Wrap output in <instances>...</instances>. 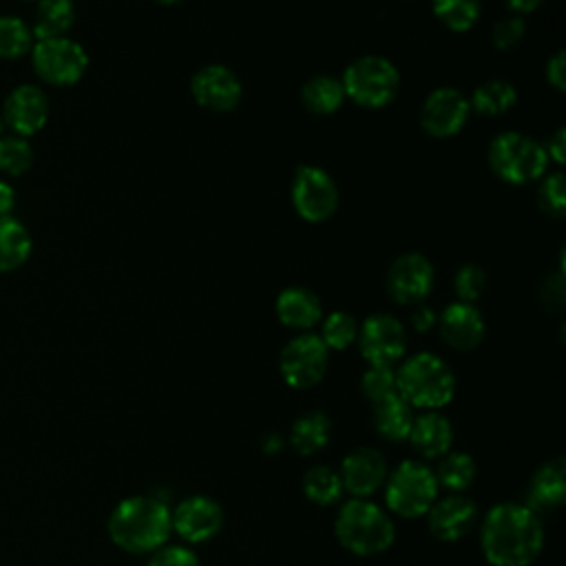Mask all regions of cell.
Listing matches in <instances>:
<instances>
[{
	"mask_svg": "<svg viewBox=\"0 0 566 566\" xmlns=\"http://www.w3.org/2000/svg\"><path fill=\"white\" fill-rule=\"evenodd\" d=\"M480 546L491 566H531L544 546V522L524 502H500L480 524Z\"/></svg>",
	"mask_w": 566,
	"mask_h": 566,
	"instance_id": "1",
	"label": "cell"
},
{
	"mask_svg": "<svg viewBox=\"0 0 566 566\" xmlns=\"http://www.w3.org/2000/svg\"><path fill=\"white\" fill-rule=\"evenodd\" d=\"M108 537L126 553H155L170 533V506L153 495H130L115 504L106 522Z\"/></svg>",
	"mask_w": 566,
	"mask_h": 566,
	"instance_id": "2",
	"label": "cell"
},
{
	"mask_svg": "<svg viewBox=\"0 0 566 566\" xmlns=\"http://www.w3.org/2000/svg\"><path fill=\"white\" fill-rule=\"evenodd\" d=\"M396 391L413 409L438 411L453 400L455 376L440 356L418 352L396 369Z\"/></svg>",
	"mask_w": 566,
	"mask_h": 566,
	"instance_id": "3",
	"label": "cell"
},
{
	"mask_svg": "<svg viewBox=\"0 0 566 566\" xmlns=\"http://www.w3.org/2000/svg\"><path fill=\"white\" fill-rule=\"evenodd\" d=\"M334 533L340 546L358 557L385 553L396 537L391 517L367 497H352L338 509Z\"/></svg>",
	"mask_w": 566,
	"mask_h": 566,
	"instance_id": "4",
	"label": "cell"
},
{
	"mask_svg": "<svg viewBox=\"0 0 566 566\" xmlns=\"http://www.w3.org/2000/svg\"><path fill=\"white\" fill-rule=\"evenodd\" d=\"M385 504L387 509L407 520L427 515L431 504L438 500V482L433 469L418 460H402L385 480Z\"/></svg>",
	"mask_w": 566,
	"mask_h": 566,
	"instance_id": "5",
	"label": "cell"
},
{
	"mask_svg": "<svg viewBox=\"0 0 566 566\" xmlns=\"http://www.w3.org/2000/svg\"><path fill=\"white\" fill-rule=\"evenodd\" d=\"M548 155L544 146L522 133H502L489 146L491 170L509 184H528L544 175Z\"/></svg>",
	"mask_w": 566,
	"mask_h": 566,
	"instance_id": "6",
	"label": "cell"
},
{
	"mask_svg": "<svg viewBox=\"0 0 566 566\" xmlns=\"http://www.w3.org/2000/svg\"><path fill=\"white\" fill-rule=\"evenodd\" d=\"M340 84L345 97L354 99L358 106L380 108L396 97L400 75L387 57L363 55L345 69Z\"/></svg>",
	"mask_w": 566,
	"mask_h": 566,
	"instance_id": "7",
	"label": "cell"
},
{
	"mask_svg": "<svg viewBox=\"0 0 566 566\" xmlns=\"http://www.w3.org/2000/svg\"><path fill=\"white\" fill-rule=\"evenodd\" d=\"M329 365V349L318 338V334H298L283 349L279 358V369L283 380L292 389H310L318 385Z\"/></svg>",
	"mask_w": 566,
	"mask_h": 566,
	"instance_id": "8",
	"label": "cell"
},
{
	"mask_svg": "<svg viewBox=\"0 0 566 566\" xmlns=\"http://www.w3.org/2000/svg\"><path fill=\"white\" fill-rule=\"evenodd\" d=\"M292 206L310 223L329 219L338 208V188L334 179L316 166H298L292 179Z\"/></svg>",
	"mask_w": 566,
	"mask_h": 566,
	"instance_id": "9",
	"label": "cell"
},
{
	"mask_svg": "<svg viewBox=\"0 0 566 566\" xmlns=\"http://www.w3.org/2000/svg\"><path fill=\"white\" fill-rule=\"evenodd\" d=\"M33 66L38 75L49 84L69 86L84 75L88 66V55L77 42L69 40L66 35L46 38L38 40V44L33 46Z\"/></svg>",
	"mask_w": 566,
	"mask_h": 566,
	"instance_id": "10",
	"label": "cell"
},
{
	"mask_svg": "<svg viewBox=\"0 0 566 566\" xmlns=\"http://www.w3.org/2000/svg\"><path fill=\"white\" fill-rule=\"evenodd\" d=\"M358 349L369 365L391 367L402 360L407 349V332L391 314H374L358 327Z\"/></svg>",
	"mask_w": 566,
	"mask_h": 566,
	"instance_id": "11",
	"label": "cell"
},
{
	"mask_svg": "<svg viewBox=\"0 0 566 566\" xmlns=\"http://www.w3.org/2000/svg\"><path fill=\"white\" fill-rule=\"evenodd\" d=\"M172 531L188 544L212 539L223 526V509L208 495H188L170 509Z\"/></svg>",
	"mask_w": 566,
	"mask_h": 566,
	"instance_id": "12",
	"label": "cell"
},
{
	"mask_svg": "<svg viewBox=\"0 0 566 566\" xmlns=\"http://www.w3.org/2000/svg\"><path fill=\"white\" fill-rule=\"evenodd\" d=\"M471 113L469 99L451 88L442 86L429 93L420 108V124L431 137H451L462 130Z\"/></svg>",
	"mask_w": 566,
	"mask_h": 566,
	"instance_id": "13",
	"label": "cell"
},
{
	"mask_svg": "<svg viewBox=\"0 0 566 566\" xmlns=\"http://www.w3.org/2000/svg\"><path fill=\"white\" fill-rule=\"evenodd\" d=\"M478 524V506L462 493L438 497L427 511V526L440 542H458L467 537Z\"/></svg>",
	"mask_w": 566,
	"mask_h": 566,
	"instance_id": "14",
	"label": "cell"
},
{
	"mask_svg": "<svg viewBox=\"0 0 566 566\" xmlns=\"http://www.w3.org/2000/svg\"><path fill=\"white\" fill-rule=\"evenodd\" d=\"M338 475L352 497H369L387 480L385 455L374 447H356L343 458Z\"/></svg>",
	"mask_w": 566,
	"mask_h": 566,
	"instance_id": "15",
	"label": "cell"
},
{
	"mask_svg": "<svg viewBox=\"0 0 566 566\" xmlns=\"http://www.w3.org/2000/svg\"><path fill=\"white\" fill-rule=\"evenodd\" d=\"M433 287L431 263L416 252L398 256L387 274V292L400 305L420 303Z\"/></svg>",
	"mask_w": 566,
	"mask_h": 566,
	"instance_id": "16",
	"label": "cell"
},
{
	"mask_svg": "<svg viewBox=\"0 0 566 566\" xmlns=\"http://www.w3.org/2000/svg\"><path fill=\"white\" fill-rule=\"evenodd\" d=\"M190 91L199 106L214 113L232 111L241 102L239 77L234 75V71L221 64H208L199 69L190 80Z\"/></svg>",
	"mask_w": 566,
	"mask_h": 566,
	"instance_id": "17",
	"label": "cell"
},
{
	"mask_svg": "<svg viewBox=\"0 0 566 566\" xmlns=\"http://www.w3.org/2000/svg\"><path fill=\"white\" fill-rule=\"evenodd\" d=\"M566 500V464L564 458H551L542 462L526 489L524 504L535 511L539 517L557 511Z\"/></svg>",
	"mask_w": 566,
	"mask_h": 566,
	"instance_id": "18",
	"label": "cell"
},
{
	"mask_svg": "<svg viewBox=\"0 0 566 566\" xmlns=\"http://www.w3.org/2000/svg\"><path fill=\"white\" fill-rule=\"evenodd\" d=\"M49 117V102L46 95L33 86V84H22L4 102V119L7 124L20 135L29 137L38 133Z\"/></svg>",
	"mask_w": 566,
	"mask_h": 566,
	"instance_id": "19",
	"label": "cell"
},
{
	"mask_svg": "<svg viewBox=\"0 0 566 566\" xmlns=\"http://www.w3.org/2000/svg\"><path fill=\"white\" fill-rule=\"evenodd\" d=\"M440 336L449 347L471 352L484 338V318L471 303L455 301L440 316Z\"/></svg>",
	"mask_w": 566,
	"mask_h": 566,
	"instance_id": "20",
	"label": "cell"
},
{
	"mask_svg": "<svg viewBox=\"0 0 566 566\" xmlns=\"http://www.w3.org/2000/svg\"><path fill=\"white\" fill-rule=\"evenodd\" d=\"M407 440L422 460H438L451 451L453 427L440 411H422L413 416Z\"/></svg>",
	"mask_w": 566,
	"mask_h": 566,
	"instance_id": "21",
	"label": "cell"
},
{
	"mask_svg": "<svg viewBox=\"0 0 566 566\" xmlns=\"http://www.w3.org/2000/svg\"><path fill=\"white\" fill-rule=\"evenodd\" d=\"M279 321L290 329H310L321 321V301L307 287H287L274 303Z\"/></svg>",
	"mask_w": 566,
	"mask_h": 566,
	"instance_id": "22",
	"label": "cell"
},
{
	"mask_svg": "<svg viewBox=\"0 0 566 566\" xmlns=\"http://www.w3.org/2000/svg\"><path fill=\"white\" fill-rule=\"evenodd\" d=\"M374 413H371V422L374 429L380 438L389 440V442H402L409 436L411 422H413V407L402 400L398 394L371 405Z\"/></svg>",
	"mask_w": 566,
	"mask_h": 566,
	"instance_id": "23",
	"label": "cell"
},
{
	"mask_svg": "<svg viewBox=\"0 0 566 566\" xmlns=\"http://www.w3.org/2000/svg\"><path fill=\"white\" fill-rule=\"evenodd\" d=\"M332 420L323 411H305L290 427V444L298 455H314L332 440Z\"/></svg>",
	"mask_w": 566,
	"mask_h": 566,
	"instance_id": "24",
	"label": "cell"
},
{
	"mask_svg": "<svg viewBox=\"0 0 566 566\" xmlns=\"http://www.w3.org/2000/svg\"><path fill=\"white\" fill-rule=\"evenodd\" d=\"M433 475L438 486H444L449 493H464L475 482L478 467L467 451H447L438 458Z\"/></svg>",
	"mask_w": 566,
	"mask_h": 566,
	"instance_id": "25",
	"label": "cell"
},
{
	"mask_svg": "<svg viewBox=\"0 0 566 566\" xmlns=\"http://www.w3.org/2000/svg\"><path fill=\"white\" fill-rule=\"evenodd\" d=\"M31 254V237L13 217H0V272L20 268Z\"/></svg>",
	"mask_w": 566,
	"mask_h": 566,
	"instance_id": "26",
	"label": "cell"
},
{
	"mask_svg": "<svg viewBox=\"0 0 566 566\" xmlns=\"http://www.w3.org/2000/svg\"><path fill=\"white\" fill-rule=\"evenodd\" d=\"M343 99H345L343 84L329 75H316L307 80L301 88V102L314 115H329L338 111Z\"/></svg>",
	"mask_w": 566,
	"mask_h": 566,
	"instance_id": "27",
	"label": "cell"
},
{
	"mask_svg": "<svg viewBox=\"0 0 566 566\" xmlns=\"http://www.w3.org/2000/svg\"><path fill=\"white\" fill-rule=\"evenodd\" d=\"M301 489L305 493V497L312 504L318 506H332L340 500L343 495V482L338 471H334L327 464H314L303 473L301 480Z\"/></svg>",
	"mask_w": 566,
	"mask_h": 566,
	"instance_id": "28",
	"label": "cell"
},
{
	"mask_svg": "<svg viewBox=\"0 0 566 566\" xmlns=\"http://www.w3.org/2000/svg\"><path fill=\"white\" fill-rule=\"evenodd\" d=\"M73 20H75V11L71 0H40L35 9L33 33L38 35V40L64 38Z\"/></svg>",
	"mask_w": 566,
	"mask_h": 566,
	"instance_id": "29",
	"label": "cell"
},
{
	"mask_svg": "<svg viewBox=\"0 0 566 566\" xmlns=\"http://www.w3.org/2000/svg\"><path fill=\"white\" fill-rule=\"evenodd\" d=\"M517 99V93H515V86L506 80H489L484 84H480L475 91H473V97H471V108H475L478 113L482 115H502L506 113Z\"/></svg>",
	"mask_w": 566,
	"mask_h": 566,
	"instance_id": "30",
	"label": "cell"
},
{
	"mask_svg": "<svg viewBox=\"0 0 566 566\" xmlns=\"http://www.w3.org/2000/svg\"><path fill=\"white\" fill-rule=\"evenodd\" d=\"M436 18L451 31H469L480 15V0H431Z\"/></svg>",
	"mask_w": 566,
	"mask_h": 566,
	"instance_id": "31",
	"label": "cell"
},
{
	"mask_svg": "<svg viewBox=\"0 0 566 566\" xmlns=\"http://www.w3.org/2000/svg\"><path fill=\"white\" fill-rule=\"evenodd\" d=\"M318 338L325 343L327 349L343 352V349H347L358 338V323L347 312H332L323 321Z\"/></svg>",
	"mask_w": 566,
	"mask_h": 566,
	"instance_id": "32",
	"label": "cell"
},
{
	"mask_svg": "<svg viewBox=\"0 0 566 566\" xmlns=\"http://www.w3.org/2000/svg\"><path fill=\"white\" fill-rule=\"evenodd\" d=\"M31 49V31L15 15L0 18V57L15 60Z\"/></svg>",
	"mask_w": 566,
	"mask_h": 566,
	"instance_id": "33",
	"label": "cell"
},
{
	"mask_svg": "<svg viewBox=\"0 0 566 566\" xmlns=\"http://www.w3.org/2000/svg\"><path fill=\"white\" fill-rule=\"evenodd\" d=\"M33 164V150L27 137L9 135L0 137V170L7 175H22Z\"/></svg>",
	"mask_w": 566,
	"mask_h": 566,
	"instance_id": "34",
	"label": "cell"
},
{
	"mask_svg": "<svg viewBox=\"0 0 566 566\" xmlns=\"http://www.w3.org/2000/svg\"><path fill=\"white\" fill-rule=\"evenodd\" d=\"M360 389L363 396L376 405L396 391V371L391 367H380V365H369V369L360 378Z\"/></svg>",
	"mask_w": 566,
	"mask_h": 566,
	"instance_id": "35",
	"label": "cell"
},
{
	"mask_svg": "<svg viewBox=\"0 0 566 566\" xmlns=\"http://www.w3.org/2000/svg\"><path fill=\"white\" fill-rule=\"evenodd\" d=\"M564 175L562 172H553L548 175L539 190H537V203L539 208L551 214V217H564L566 212V190H564Z\"/></svg>",
	"mask_w": 566,
	"mask_h": 566,
	"instance_id": "36",
	"label": "cell"
},
{
	"mask_svg": "<svg viewBox=\"0 0 566 566\" xmlns=\"http://www.w3.org/2000/svg\"><path fill=\"white\" fill-rule=\"evenodd\" d=\"M453 287H455V294L462 303H473L486 287V274H484L482 268H478L473 263H467L455 272Z\"/></svg>",
	"mask_w": 566,
	"mask_h": 566,
	"instance_id": "37",
	"label": "cell"
},
{
	"mask_svg": "<svg viewBox=\"0 0 566 566\" xmlns=\"http://www.w3.org/2000/svg\"><path fill=\"white\" fill-rule=\"evenodd\" d=\"M148 566H199V557L188 546L164 544L161 548L150 553Z\"/></svg>",
	"mask_w": 566,
	"mask_h": 566,
	"instance_id": "38",
	"label": "cell"
},
{
	"mask_svg": "<svg viewBox=\"0 0 566 566\" xmlns=\"http://www.w3.org/2000/svg\"><path fill=\"white\" fill-rule=\"evenodd\" d=\"M522 38H524V20L517 15H509L500 20L491 31V40L500 51L515 49L522 42Z\"/></svg>",
	"mask_w": 566,
	"mask_h": 566,
	"instance_id": "39",
	"label": "cell"
},
{
	"mask_svg": "<svg viewBox=\"0 0 566 566\" xmlns=\"http://www.w3.org/2000/svg\"><path fill=\"white\" fill-rule=\"evenodd\" d=\"M539 298H542L544 307L551 310V312H559L564 307L566 294H564V279H562V274H557L555 279H546V283L539 290Z\"/></svg>",
	"mask_w": 566,
	"mask_h": 566,
	"instance_id": "40",
	"label": "cell"
},
{
	"mask_svg": "<svg viewBox=\"0 0 566 566\" xmlns=\"http://www.w3.org/2000/svg\"><path fill=\"white\" fill-rule=\"evenodd\" d=\"M546 80L557 91H564V86H566V55H564V51H557L548 60V64H546Z\"/></svg>",
	"mask_w": 566,
	"mask_h": 566,
	"instance_id": "41",
	"label": "cell"
},
{
	"mask_svg": "<svg viewBox=\"0 0 566 566\" xmlns=\"http://www.w3.org/2000/svg\"><path fill=\"white\" fill-rule=\"evenodd\" d=\"M411 325L416 327V332H429L436 325V312L431 307L418 305L411 314Z\"/></svg>",
	"mask_w": 566,
	"mask_h": 566,
	"instance_id": "42",
	"label": "cell"
},
{
	"mask_svg": "<svg viewBox=\"0 0 566 566\" xmlns=\"http://www.w3.org/2000/svg\"><path fill=\"white\" fill-rule=\"evenodd\" d=\"M544 150H546L548 157H553L555 164H562V161H564V150H566V133H564V128H559V130L548 139V144H546Z\"/></svg>",
	"mask_w": 566,
	"mask_h": 566,
	"instance_id": "43",
	"label": "cell"
},
{
	"mask_svg": "<svg viewBox=\"0 0 566 566\" xmlns=\"http://www.w3.org/2000/svg\"><path fill=\"white\" fill-rule=\"evenodd\" d=\"M15 206V192L13 188L0 179V217H7Z\"/></svg>",
	"mask_w": 566,
	"mask_h": 566,
	"instance_id": "44",
	"label": "cell"
},
{
	"mask_svg": "<svg viewBox=\"0 0 566 566\" xmlns=\"http://www.w3.org/2000/svg\"><path fill=\"white\" fill-rule=\"evenodd\" d=\"M281 447H283V438H281L279 433H265V436L261 438V449H263V453H268V455L281 451Z\"/></svg>",
	"mask_w": 566,
	"mask_h": 566,
	"instance_id": "45",
	"label": "cell"
},
{
	"mask_svg": "<svg viewBox=\"0 0 566 566\" xmlns=\"http://www.w3.org/2000/svg\"><path fill=\"white\" fill-rule=\"evenodd\" d=\"M509 4V9H513L515 13H531L535 11L544 0H504Z\"/></svg>",
	"mask_w": 566,
	"mask_h": 566,
	"instance_id": "46",
	"label": "cell"
},
{
	"mask_svg": "<svg viewBox=\"0 0 566 566\" xmlns=\"http://www.w3.org/2000/svg\"><path fill=\"white\" fill-rule=\"evenodd\" d=\"M155 2H159V4H179L184 0H155Z\"/></svg>",
	"mask_w": 566,
	"mask_h": 566,
	"instance_id": "47",
	"label": "cell"
},
{
	"mask_svg": "<svg viewBox=\"0 0 566 566\" xmlns=\"http://www.w3.org/2000/svg\"><path fill=\"white\" fill-rule=\"evenodd\" d=\"M0 128H2V122H0Z\"/></svg>",
	"mask_w": 566,
	"mask_h": 566,
	"instance_id": "48",
	"label": "cell"
}]
</instances>
